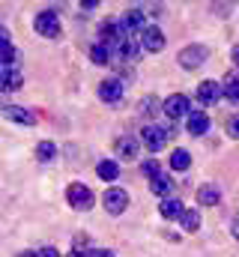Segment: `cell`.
I'll return each mask as SVG.
<instances>
[{"label":"cell","mask_w":239,"mask_h":257,"mask_svg":"<svg viewBox=\"0 0 239 257\" xmlns=\"http://www.w3.org/2000/svg\"><path fill=\"white\" fill-rule=\"evenodd\" d=\"M33 27H36V33H39V36H45V39H54V36H60V18H57V12L42 9V12L33 18Z\"/></svg>","instance_id":"obj_2"},{"label":"cell","mask_w":239,"mask_h":257,"mask_svg":"<svg viewBox=\"0 0 239 257\" xmlns=\"http://www.w3.org/2000/svg\"><path fill=\"white\" fill-rule=\"evenodd\" d=\"M159 212H162V215H165L168 221H179V215L185 212V206L179 203L177 197H165V200L159 203Z\"/></svg>","instance_id":"obj_13"},{"label":"cell","mask_w":239,"mask_h":257,"mask_svg":"<svg viewBox=\"0 0 239 257\" xmlns=\"http://www.w3.org/2000/svg\"><path fill=\"white\" fill-rule=\"evenodd\" d=\"M69 257H90V254H69Z\"/></svg>","instance_id":"obj_32"},{"label":"cell","mask_w":239,"mask_h":257,"mask_svg":"<svg viewBox=\"0 0 239 257\" xmlns=\"http://www.w3.org/2000/svg\"><path fill=\"white\" fill-rule=\"evenodd\" d=\"M141 48H144V51H150V54L162 51V48H165V33H162L159 27L147 24V27L141 30Z\"/></svg>","instance_id":"obj_5"},{"label":"cell","mask_w":239,"mask_h":257,"mask_svg":"<svg viewBox=\"0 0 239 257\" xmlns=\"http://www.w3.org/2000/svg\"><path fill=\"white\" fill-rule=\"evenodd\" d=\"M230 233H233V236L239 239V212L233 215V224H230Z\"/></svg>","instance_id":"obj_27"},{"label":"cell","mask_w":239,"mask_h":257,"mask_svg":"<svg viewBox=\"0 0 239 257\" xmlns=\"http://www.w3.org/2000/svg\"><path fill=\"white\" fill-rule=\"evenodd\" d=\"M99 99H102L105 105H117L120 99H123V84H120L117 78L102 81V84H99Z\"/></svg>","instance_id":"obj_9"},{"label":"cell","mask_w":239,"mask_h":257,"mask_svg":"<svg viewBox=\"0 0 239 257\" xmlns=\"http://www.w3.org/2000/svg\"><path fill=\"white\" fill-rule=\"evenodd\" d=\"M168 135H171V128L150 123V126L144 128V135H141V144H144L147 150L159 153V150H165V147H168Z\"/></svg>","instance_id":"obj_3"},{"label":"cell","mask_w":239,"mask_h":257,"mask_svg":"<svg viewBox=\"0 0 239 257\" xmlns=\"http://www.w3.org/2000/svg\"><path fill=\"white\" fill-rule=\"evenodd\" d=\"M90 257H114V251H93Z\"/></svg>","instance_id":"obj_29"},{"label":"cell","mask_w":239,"mask_h":257,"mask_svg":"<svg viewBox=\"0 0 239 257\" xmlns=\"http://www.w3.org/2000/svg\"><path fill=\"white\" fill-rule=\"evenodd\" d=\"M206 57H209L206 45H185V48L179 51V66H185V69H197Z\"/></svg>","instance_id":"obj_6"},{"label":"cell","mask_w":239,"mask_h":257,"mask_svg":"<svg viewBox=\"0 0 239 257\" xmlns=\"http://www.w3.org/2000/svg\"><path fill=\"white\" fill-rule=\"evenodd\" d=\"M150 192H153V194H159V197L165 200L168 194L174 192V180H171L168 174H162V177H156V180H150Z\"/></svg>","instance_id":"obj_14"},{"label":"cell","mask_w":239,"mask_h":257,"mask_svg":"<svg viewBox=\"0 0 239 257\" xmlns=\"http://www.w3.org/2000/svg\"><path fill=\"white\" fill-rule=\"evenodd\" d=\"M138 147H141V141H135V138H120V144H117L120 159H138Z\"/></svg>","instance_id":"obj_16"},{"label":"cell","mask_w":239,"mask_h":257,"mask_svg":"<svg viewBox=\"0 0 239 257\" xmlns=\"http://www.w3.org/2000/svg\"><path fill=\"white\" fill-rule=\"evenodd\" d=\"M96 174H99L102 180H108V183H111V180H117V177H120V165H117V162H111V159H105V162H99V165H96Z\"/></svg>","instance_id":"obj_17"},{"label":"cell","mask_w":239,"mask_h":257,"mask_svg":"<svg viewBox=\"0 0 239 257\" xmlns=\"http://www.w3.org/2000/svg\"><path fill=\"white\" fill-rule=\"evenodd\" d=\"M171 168H174V171H188V168H191V156H188L185 150H177V153L171 156Z\"/></svg>","instance_id":"obj_21"},{"label":"cell","mask_w":239,"mask_h":257,"mask_svg":"<svg viewBox=\"0 0 239 257\" xmlns=\"http://www.w3.org/2000/svg\"><path fill=\"white\" fill-rule=\"evenodd\" d=\"M179 224H182V230H188V233H194V230L200 227V215H197L194 209H185V212L179 215Z\"/></svg>","instance_id":"obj_19"},{"label":"cell","mask_w":239,"mask_h":257,"mask_svg":"<svg viewBox=\"0 0 239 257\" xmlns=\"http://www.w3.org/2000/svg\"><path fill=\"white\" fill-rule=\"evenodd\" d=\"M90 60H93V63H99V66H105L108 60H111V51H108V45H105V42L93 45V48H90Z\"/></svg>","instance_id":"obj_20"},{"label":"cell","mask_w":239,"mask_h":257,"mask_svg":"<svg viewBox=\"0 0 239 257\" xmlns=\"http://www.w3.org/2000/svg\"><path fill=\"white\" fill-rule=\"evenodd\" d=\"M36 159H39V162H54V159H57V147H54L51 141L36 144Z\"/></svg>","instance_id":"obj_18"},{"label":"cell","mask_w":239,"mask_h":257,"mask_svg":"<svg viewBox=\"0 0 239 257\" xmlns=\"http://www.w3.org/2000/svg\"><path fill=\"white\" fill-rule=\"evenodd\" d=\"M18 257H36V254H33V251H21Z\"/></svg>","instance_id":"obj_31"},{"label":"cell","mask_w":239,"mask_h":257,"mask_svg":"<svg viewBox=\"0 0 239 257\" xmlns=\"http://www.w3.org/2000/svg\"><path fill=\"white\" fill-rule=\"evenodd\" d=\"M221 96H224V87H221L218 81H203V84L197 87V102H200V105H215Z\"/></svg>","instance_id":"obj_8"},{"label":"cell","mask_w":239,"mask_h":257,"mask_svg":"<svg viewBox=\"0 0 239 257\" xmlns=\"http://www.w3.org/2000/svg\"><path fill=\"white\" fill-rule=\"evenodd\" d=\"M224 99L239 102V78H227V84H224Z\"/></svg>","instance_id":"obj_22"},{"label":"cell","mask_w":239,"mask_h":257,"mask_svg":"<svg viewBox=\"0 0 239 257\" xmlns=\"http://www.w3.org/2000/svg\"><path fill=\"white\" fill-rule=\"evenodd\" d=\"M24 84V75L18 66H0V90H18Z\"/></svg>","instance_id":"obj_10"},{"label":"cell","mask_w":239,"mask_h":257,"mask_svg":"<svg viewBox=\"0 0 239 257\" xmlns=\"http://www.w3.org/2000/svg\"><path fill=\"white\" fill-rule=\"evenodd\" d=\"M233 63L239 66V45H236V48H233Z\"/></svg>","instance_id":"obj_30"},{"label":"cell","mask_w":239,"mask_h":257,"mask_svg":"<svg viewBox=\"0 0 239 257\" xmlns=\"http://www.w3.org/2000/svg\"><path fill=\"white\" fill-rule=\"evenodd\" d=\"M197 200H200L203 206H215V203L221 200V192H218L215 186H209V183H206V186H200V189H197Z\"/></svg>","instance_id":"obj_15"},{"label":"cell","mask_w":239,"mask_h":257,"mask_svg":"<svg viewBox=\"0 0 239 257\" xmlns=\"http://www.w3.org/2000/svg\"><path fill=\"white\" fill-rule=\"evenodd\" d=\"M0 63H6V66L15 63V48L12 45H0Z\"/></svg>","instance_id":"obj_23"},{"label":"cell","mask_w":239,"mask_h":257,"mask_svg":"<svg viewBox=\"0 0 239 257\" xmlns=\"http://www.w3.org/2000/svg\"><path fill=\"white\" fill-rule=\"evenodd\" d=\"M227 135L230 138H239V117H230L227 120Z\"/></svg>","instance_id":"obj_25"},{"label":"cell","mask_w":239,"mask_h":257,"mask_svg":"<svg viewBox=\"0 0 239 257\" xmlns=\"http://www.w3.org/2000/svg\"><path fill=\"white\" fill-rule=\"evenodd\" d=\"M185 128H188V135H206L209 132V117L203 111H191L185 117Z\"/></svg>","instance_id":"obj_12"},{"label":"cell","mask_w":239,"mask_h":257,"mask_svg":"<svg viewBox=\"0 0 239 257\" xmlns=\"http://www.w3.org/2000/svg\"><path fill=\"white\" fill-rule=\"evenodd\" d=\"M102 203H105V209H108L111 215H120V212H126V206H129V194L123 192V189H108V192L102 194Z\"/></svg>","instance_id":"obj_7"},{"label":"cell","mask_w":239,"mask_h":257,"mask_svg":"<svg viewBox=\"0 0 239 257\" xmlns=\"http://www.w3.org/2000/svg\"><path fill=\"white\" fill-rule=\"evenodd\" d=\"M0 114H3L6 120H15V123H21V126H36V117H33L30 111H24V108L3 105V108H0Z\"/></svg>","instance_id":"obj_11"},{"label":"cell","mask_w":239,"mask_h":257,"mask_svg":"<svg viewBox=\"0 0 239 257\" xmlns=\"http://www.w3.org/2000/svg\"><path fill=\"white\" fill-rule=\"evenodd\" d=\"M0 45H9V33H6V27H0Z\"/></svg>","instance_id":"obj_28"},{"label":"cell","mask_w":239,"mask_h":257,"mask_svg":"<svg viewBox=\"0 0 239 257\" xmlns=\"http://www.w3.org/2000/svg\"><path fill=\"white\" fill-rule=\"evenodd\" d=\"M66 200L75 206V209H90L93 203H96V194L90 186H84V183H72L69 189H66Z\"/></svg>","instance_id":"obj_1"},{"label":"cell","mask_w":239,"mask_h":257,"mask_svg":"<svg viewBox=\"0 0 239 257\" xmlns=\"http://www.w3.org/2000/svg\"><path fill=\"white\" fill-rule=\"evenodd\" d=\"M162 108H165V114H168L171 120H179V117H188V114H191V102H188V96H182V93L168 96Z\"/></svg>","instance_id":"obj_4"},{"label":"cell","mask_w":239,"mask_h":257,"mask_svg":"<svg viewBox=\"0 0 239 257\" xmlns=\"http://www.w3.org/2000/svg\"><path fill=\"white\" fill-rule=\"evenodd\" d=\"M144 174H147L150 180H156V177H162V168H159V162H144Z\"/></svg>","instance_id":"obj_24"},{"label":"cell","mask_w":239,"mask_h":257,"mask_svg":"<svg viewBox=\"0 0 239 257\" xmlns=\"http://www.w3.org/2000/svg\"><path fill=\"white\" fill-rule=\"evenodd\" d=\"M36 257H60V254H57V248H42Z\"/></svg>","instance_id":"obj_26"}]
</instances>
